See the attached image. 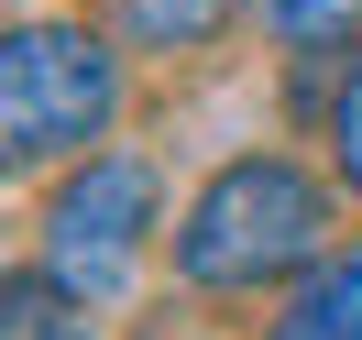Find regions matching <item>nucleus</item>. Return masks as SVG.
Returning a JSON list of instances; mask_svg holds the SVG:
<instances>
[{"instance_id":"1","label":"nucleus","mask_w":362,"mask_h":340,"mask_svg":"<svg viewBox=\"0 0 362 340\" xmlns=\"http://www.w3.org/2000/svg\"><path fill=\"white\" fill-rule=\"evenodd\" d=\"M318 242H329L318 176L308 165H274V154H242V165H220V176L198 187V209H187V230H176V274L198 296H230V286L296 274Z\"/></svg>"},{"instance_id":"2","label":"nucleus","mask_w":362,"mask_h":340,"mask_svg":"<svg viewBox=\"0 0 362 340\" xmlns=\"http://www.w3.org/2000/svg\"><path fill=\"white\" fill-rule=\"evenodd\" d=\"M99 121H110V55H99V33H77V23L0 33V176L99 143Z\"/></svg>"},{"instance_id":"3","label":"nucleus","mask_w":362,"mask_h":340,"mask_svg":"<svg viewBox=\"0 0 362 340\" xmlns=\"http://www.w3.org/2000/svg\"><path fill=\"white\" fill-rule=\"evenodd\" d=\"M143 230H154V165L143 154H99L66 176V198L45 209V274L77 307H121L143 274Z\"/></svg>"},{"instance_id":"4","label":"nucleus","mask_w":362,"mask_h":340,"mask_svg":"<svg viewBox=\"0 0 362 340\" xmlns=\"http://www.w3.org/2000/svg\"><path fill=\"white\" fill-rule=\"evenodd\" d=\"M274 340H362V252H329L296 286V307L274 318Z\"/></svg>"},{"instance_id":"5","label":"nucleus","mask_w":362,"mask_h":340,"mask_svg":"<svg viewBox=\"0 0 362 340\" xmlns=\"http://www.w3.org/2000/svg\"><path fill=\"white\" fill-rule=\"evenodd\" d=\"M110 23L132 45H198V33L230 23V0H110Z\"/></svg>"},{"instance_id":"6","label":"nucleus","mask_w":362,"mask_h":340,"mask_svg":"<svg viewBox=\"0 0 362 340\" xmlns=\"http://www.w3.org/2000/svg\"><path fill=\"white\" fill-rule=\"evenodd\" d=\"M264 23H274V45L329 55V45H362V0H264Z\"/></svg>"},{"instance_id":"7","label":"nucleus","mask_w":362,"mask_h":340,"mask_svg":"<svg viewBox=\"0 0 362 340\" xmlns=\"http://www.w3.org/2000/svg\"><path fill=\"white\" fill-rule=\"evenodd\" d=\"M0 340H77V329L45 307V286H0Z\"/></svg>"},{"instance_id":"8","label":"nucleus","mask_w":362,"mask_h":340,"mask_svg":"<svg viewBox=\"0 0 362 340\" xmlns=\"http://www.w3.org/2000/svg\"><path fill=\"white\" fill-rule=\"evenodd\" d=\"M329 154H340V176L362 187V66L340 77V99H329Z\"/></svg>"}]
</instances>
